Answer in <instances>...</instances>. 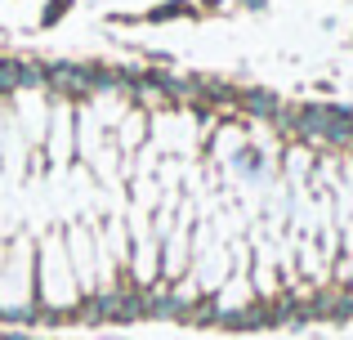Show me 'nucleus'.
Segmentation results:
<instances>
[{
    "instance_id": "2",
    "label": "nucleus",
    "mask_w": 353,
    "mask_h": 340,
    "mask_svg": "<svg viewBox=\"0 0 353 340\" xmlns=\"http://www.w3.org/2000/svg\"><path fill=\"white\" fill-rule=\"evenodd\" d=\"M68 9H72V0H50V5H45V14H41V23L45 27L63 23V14H68Z\"/></svg>"
},
{
    "instance_id": "3",
    "label": "nucleus",
    "mask_w": 353,
    "mask_h": 340,
    "mask_svg": "<svg viewBox=\"0 0 353 340\" xmlns=\"http://www.w3.org/2000/svg\"><path fill=\"white\" fill-rule=\"evenodd\" d=\"M197 5H201V9H219V5H224V0H197Z\"/></svg>"
},
{
    "instance_id": "1",
    "label": "nucleus",
    "mask_w": 353,
    "mask_h": 340,
    "mask_svg": "<svg viewBox=\"0 0 353 340\" xmlns=\"http://www.w3.org/2000/svg\"><path fill=\"white\" fill-rule=\"evenodd\" d=\"M197 9L183 5V0H170V5H157L152 14H148V23H170V18H192Z\"/></svg>"
}]
</instances>
